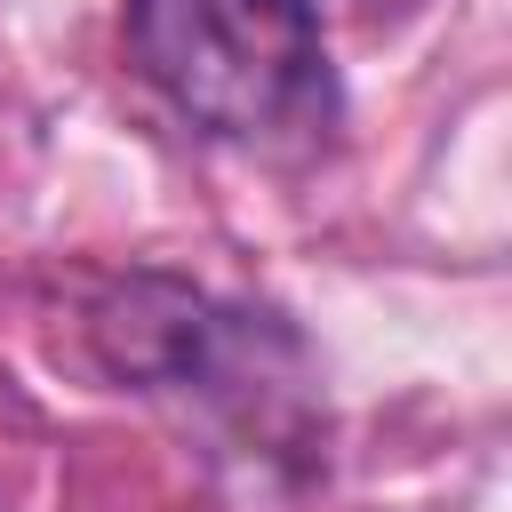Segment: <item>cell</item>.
I'll use <instances>...</instances> for the list:
<instances>
[{"label":"cell","instance_id":"cell-1","mask_svg":"<svg viewBox=\"0 0 512 512\" xmlns=\"http://www.w3.org/2000/svg\"><path fill=\"white\" fill-rule=\"evenodd\" d=\"M136 72L208 136H280L336 112L320 0H128Z\"/></svg>","mask_w":512,"mask_h":512}]
</instances>
